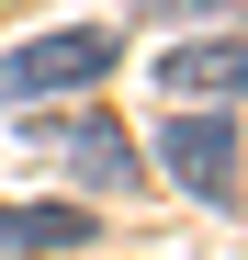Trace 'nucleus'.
Returning <instances> with one entry per match:
<instances>
[{
  "mask_svg": "<svg viewBox=\"0 0 248 260\" xmlns=\"http://www.w3.org/2000/svg\"><path fill=\"white\" fill-rule=\"evenodd\" d=\"M102 68H113V34H102V23L34 34V46L0 57V113H23V102H46V91H79V79H102Z\"/></svg>",
  "mask_w": 248,
  "mask_h": 260,
  "instance_id": "1",
  "label": "nucleus"
},
{
  "mask_svg": "<svg viewBox=\"0 0 248 260\" xmlns=\"http://www.w3.org/2000/svg\"><path fill=\"white\" fill-rule=\"evenodd\" d=\"M158 158H170V170H181L203 204H237V124H215V113H181L170 136H158Z\"/></svg>",
  "mask_w": 248,
  "mask_h": 260,
  "instance_id": "2",
  "label": "nucleus"
},
{
  "mask_svg": "<svg viewBox=\"0 0 248 260\" xmlns=\"http://www.w3.org/2000/svg\"><path fill=\"white\" fill-rule=\"evenodd\" d=\"M46 147L79 170L91 192H136V147H124V124H102V113H68V124H46Z\"/></svg>",
  "mask_w": 248,
  "mask_h": 260,
  "instance_id": "3",
  "label": "nucleus"
},
{
  "mask_svg": "<svg viewBox=\"0 0 248 260\" xmlns=\"http://www.w3.org/2000/svg\"><path fill=\"white\" fill-rule=\"evenodd\" d=\"M158 79H170L181 102H215V91H248V34H215V46H170V57H158Z\"/></svg>",
  "mask_w": 248,
  "mask_h": 260,
  "instance_id": "4",
  "label": "nucleus"
},
{
  "mask_svg": "<svg viewBox=\"0 0 248 260\" xmlns=\"http://www.w3.org/2000/svg\"><path fill=\"white\" fill-rule=\"evenodd\" d=\"M0 249H91L79 204H0Z\"/></svg>",
  "mask_w": 248,
  "mask_h": 260,
  "instance_id": "5",
  "label": "nucleus"
},
{
  "mask_svg": "<svg viewBox=\"0 0 248 260\" xmlns=\"http://www.w3.org/2000/svg\"><path fill=\"white\" fill-rule=\"evenodd\" d=\"M136 12H158V23H192V12H248V0H136Z\"/></svg>",
  "mask_w": 248,
  "mask_h": 260,
  "instance_id": "6",
  "label": "nucleus"
}]
</instances>
